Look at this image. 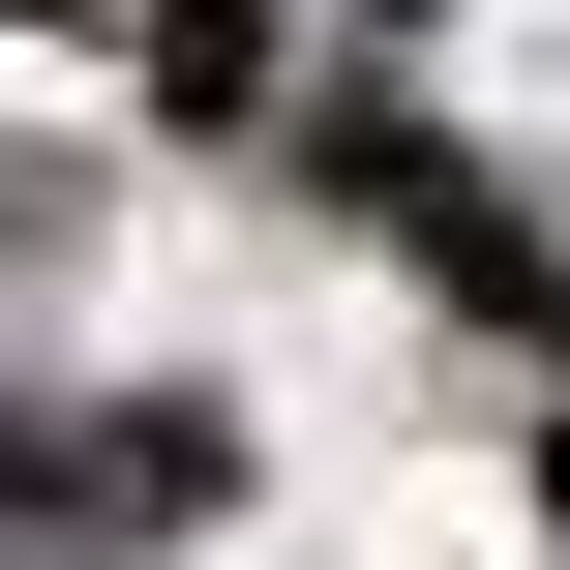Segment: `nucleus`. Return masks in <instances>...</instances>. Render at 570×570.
Returning <instances> with one entry per match:
<instances>
[{
	"instance_id": "1",
	"label": "nucleus",
	"mask_w": 570,
	"mask_h": 570,
	"mask_svg": "<svg viewBox=\"0 0 570 570\" xmlns=\"http://www.w3.org/2000/svg\"><path fill=\"white\" fill-rule=\"evenodd\" d=\"M541 541H570V451H541Z\"/></svg>"
}]
</instances>
